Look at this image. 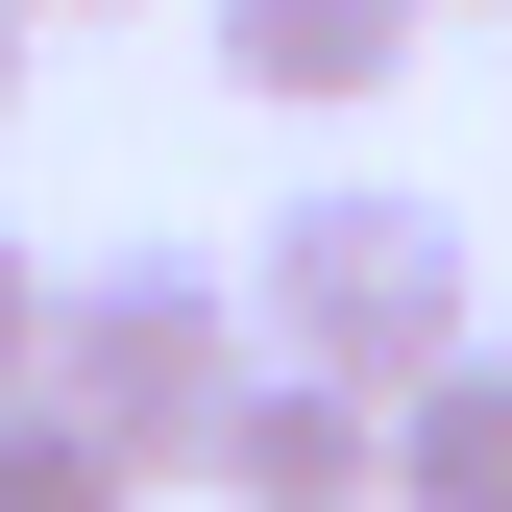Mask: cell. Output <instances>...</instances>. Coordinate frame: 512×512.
Segmentation results:
<instances>
[{
	"mask_svg": "<svg viewBox=\"0 0 512 512\" xmlns=\"http://www.w3.org/2000/svg\"><path fill=\"white\" fill-rule=\"evenodd\" d=\"M244 293H269V342H293V366H342V391H391V415L488 342L464 220H439V196H391V171H317V196L244 244Z\"/></svg>",
	"mask_w": 512,
	"mask_h": 512,
	"instance_id": "1",
	"label": "cell"
},
{
	"mask_svg": "<svg viewBox=\"0 0 512 512\" xmlns=\"http://www.w3.org/2000/svg\"><path fill=\"white\" fill-rule=\"evenodd\" d=\"M244 366H269V293H220V269H98L74 342H49V391H74L98 439H147V464H220Z\"/></svg>",
	"mask_w": 512,
	"mask_h": 512,
	"instance_id": "2",
	"label": "cell"
},
{
	"mask_svg": "<svg viewBox=\"0 0 512 512\" xmlns=\"http://www.w3.org/2000/svg\"><path fill=\"white\" fill-rule=\"evenodd\" d=\"M220 512H391V391H342V366H244V415H220Z\"/></svg>",
	"mask_w": 512,
	"mask_h": 512,
	"instance_id": "3",
	"label": "cell"
},
{
	"mask_svg": "<svg viewBox=\"0 0 512 512\" xmlns=\"http://www.w3.org/2000/svg\"><path fill=\"white\" fill-rule=\"evenodd\" d=\"M415 25H439V0H220V74L293 98V122H342V98L415 74Z\"/></svg>",
	"mask_w": 512,
	"mask_h": 512,
	"instance_id": "4",
	"label": "cell"
},
{
	"mask_svg": "<svg viewBox=\"0 0 512 512\" xmlns=\"http://www.w3.org/2000/svg\"><path fill=\"white\" fill-rule=\"evenodd\" d=\"M391 512H512V342H464V366L391 415Z\"/></svg>",
	"mask_w": 512,
	"mask_h": 512,
	"instance_id": "5",
	"label": "cell"
},
{
	"mask_svg": "<svg viewBox=\"0 0 512 512\" xmlns=\"http://www.w3.org/2000/svg\"><path fill=\"white\" fill-rule=\"evenodd\" d=\"M147 488V439H98L74 391H0V512H122Z\"/></svg>",
	"mask_w": 512,
	"mask_h": 512,
	"instance_id": "6",
	"label": "cell"
},
{
	"mask_svg": "<svg viewBox=\"0 0 512 512\" xmlns=\"http://www.w3.org/2000/svg\"><path fill=\"white\" fill-rule=\"evenodd\" d=\"M49 342H74V293H49L25 244H0V391H49Z\"/></svg>",
	"mask_w": 512,
	"mask_h": 512,
	"instance_id": "7",
	"label": "cell"
},
{
	"mask_svg": "<svg viewBox=\"0 0 512 512\" xmlns=\"http://www.w3.org/2000/svg\"><path fill=\"white\" fill-rule=\"evenodd\" d=\"M25 25H49V0H0V98H25Z\"/></svg>",
	"mask_w": 512,
	"mask_h": 512,
	"instance_id": "8",
	"label": "cell"
},
{
	"mask_svg": "<svg viewBox=\"0 0 512 512\" xmlns=\"http://www.w3.org/2000/svg\"><path fill=\"white\" fill-rule=\"evenodd\" d=\"M49 25H74V0H49Z\"/></svg>",
	"mask_w": 512,
	"mask_h": 512,
	"instance_id": "9",
	"label": "cell"
},
{
	"mask_svg": "<svg viewBox=\"0 0 512 512\" xmlns=\"http://www.w3.org/2000/svg\"><path fill=\"white\" fill-rule=\"evenodd\" d=\"M439 25H464V0H439Z\"/></svg>",
	"mask_w": 512,
	"mask_h": 512,
	"instance_id": "10",
	"label": "cell"
}]
</instances>
